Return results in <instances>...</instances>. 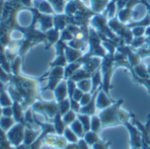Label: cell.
I'll return each instance as SVG.
<instances>
[{"instance_id": "obj_1", "label": "cell", "mask_w": 150, "mask_h": 149, "mask_svg": "<svg viewBox=\"0 0 150 149\" xmlns=\"http://www.w3.org/2000/svg\"><path fill=\"white\" fill-rule=\"evenodd\" d=\"M88 50L84 53L83 56L80 58L77 62L83 64V62L92 56H99V57H104L107 54L106 49L103 46V41L101 40L97 31L93 28H89V36H88Z\"/></svg>"}, {"instance_id": "obj_2", "label": "cell", "mask_w": 150, "mask_h": 149, "mask_svg": "<svg viewBox=\"0 0 150 149\" xmlns=\"http://www.w3.org/2000/svg\"><path fill=\"white\" fill-rule=\"evenodd\" d=\"M114 71V54L107 53L106 56L102 59L101 71L103 76V89L110 98H111L110 90L111 88V78Z\"/></svg>"}, {"instance_id": "obj_3", "label": "cell", "mask_w": 150, "mask_h": 149, "mask_svg": "<svg viewBox=\"0 0 150 149\" xmlns=\"http://www.w3.org/2000/svg\"><path fill=\"white\" fill-rule=\"evenodd\" d=\"M124 101L118 100L117 102H115L111 106L102 109V111L99 113V117L102 121L103 128L108 127V126H113V125H117L120 124V119H119V109L120 106Z\"/></svg>"}, {"instance_id": "obj_4", "label": "cell", "mask_w": 150, "mask_h": 149, "mask_svg": "<svg viewBox=\"0 0 150 149\" xmlns=\"http://www.w3.org/2000/svg\"><path fill=\"white\" fill-rule=\"evenodd\" d=\"M108 25L111 28V30L117 34V36H119L120 38H122L125 41L126 45L131 44V42L133 39V35H132V30H130L128 26H125L122 22L117 21V19L110 20Z\"/></svg>"}, {"instance_id": "obj_5", "label": "cell", "mask_w": 150, "mask_h": 149, "mask_svg": "<svg viewBox=\"0 0 150 149\" xmlns=\"http://www.w3.org/2000/svg\"><path fill=\"white\" fill-rule=\"evenodd\" d=\"M117 51L124 54L126 56L131 66L133 68L134 66L138 65L140 62H141V58L139 57V56L133 50V49L131 46H128L126 44L124 45H120L117 47Z\"/></svg>"}, {"instance_id": "obj_6", "label": "cell", "mask_w": 150, "mask_h": 149, "mask_svg": "<svg viewBox=\"0 0 150 149\" xmlns=\"http://www.w3.org/2000/svg\"><path fill=\"white\" fill-rule=\"evenodd\" d=\"M102 57L99 56H92L89 57L88 59H86L83 64L81 68L84 69L85 71L93 73L94 71H96L97 69H99L101 67V64H102Z\"/></svg>"}, {"instance_id": "obj_7", "label": "cell", "mask_w": 150, "mask_h": 149, "mask_svg": "<svg viewBox=\"0 0 150 149\" xmlns=\"http://www.w3.org/2000/svg\"><path fill=\"white\" fill-rule=\"evenodd\" d=\"M114 102H115L106 95V93L103 91V88L99 91L97 97H96V105L97 109H104L111 106Z\"/></svg>"}, {"instance_id": "obj_8", "label": "cell", "mask_w": 150, "mask_h": 149, "mask_svg": "<svg viewBox=\"0 0 150 149\" xmlns=\"http://www.w3.org/2000/svg\"><path fill=\"white\" fill-rule=\"evenodd\" d=\"M54 95L57 102H59L68 96V89H67V81L65 80H62L57 88L54 90Z\"/></svg>"}, {"instance_id": "obj_9", "label": "cell", "mask_w": 150, "mask_h": 149, "mask_svg": "<svg viewBox=\"0 0 150 149\" xmlns=\"http://www.w3.org/2000/svg\"><path fill=\"white\" fill-rule=\"evenodd\" d=\"M114 67H115V70L118 67H125L129 71L132 69L126 56L118 51H116V53L114 54Z\"/></svg>"}, {"instance_id": "obj_10", "label": "cell", "mask_w": 150, "mask_h": 149, "mask_svg": "<svg viewBox=\"0 0 150 149\" xmlns=\"http://www.w3.org/2000/svg\"><path fill=\"white\" fill-rule=\"evenodd\" d=\"M66 139L64 137H61L60 135L58 136H48L45 138V143L51 145V146H54V147H57L58 149H64L67 143H66Z\"/></svg>"}, {"instance_id": "obj_11", "label": "cell", "mask_w": 150, "mask_h": 149, "mask_svg": "<svg viewBox=\"0 0 150 149\" xmlns=\"http://www.w3.org/2000/svg\"><path fill=\"white\" fill-rule=\"evenodd\" d=\"M64 53H65V56H66V59H67L68 64L77 62L84 55V52L82 50L73 49V48H71L70 46H67L66 47Z\"/></svg>"}, {"instance_id": "obj_12", "label": "cell", "mask_w": 150, "mask_h": 149, "mask_svg": "<svg viewBox=\"0 0 150 149\" xmlns=\"http://www.w3.org/2000/svg\"><path fill=\"white\" fill-rule=\"evenodd\" d=\"M90 80H91V83H92V89L90 91V94L93 95L100 87L103 86V76H102L101 67L92 73V76H91Z\"/></svg>"}, {"instance_id": "obj_13", "label": "cell", "mask_w": 150, "mask_h": 149, "mask_svg": "<svg viewBox=\"0 0 150 149\" xmlns=\"http://www.w3.org/2000/svg\"><path fill=\"white\" fill-rule=\"evenodd\" d=\"M131 74H135L136 76L142 78V79H150L149 77V74L147 72V67L146 65L140 62L138 65L134 66L131 71H130Z\"/></svg>"}, {"instance_id": "obj_14", "label": "cell", "mask_w": 150, "mask_h": 149, "mask_svg": "<svg viewBox=\"0 0 150 149\" xmlns=\"http://www.w3.org/2000/svg\"><path fill=\"white\" fill-rule=\"evenodd\" d=\"M54 127L56 130V133H57L60 136H62L64 134V131L66 128V124H64V122L62 118V115L60 114L59 111L54 117Z\"/></svg>"}, {"instance_id": "obj_15", "label": "cell", "mask_w": 150, "mask_h": 149, "mask_svg": "<svg viewBox=\"0 0 150 149\" xmlns=\"http://www.w3.org/2000/svg\"><path fill=\"white\" fill-rule=\"evenodd\" d=\"M91 76H92V73L85 71L82 68H80L72 74L71 77L70 78V80H71V81H75L77 83V82H79L81 81H83V80L91 79Z\"/></svg>"}, {"instance_id": "obj_16", "label": "cell", "mask_w": 150, "mask_h": 149, "mask_svg": "<svg viewBox=\"0 0 150 149\" xmlns=\"http://www.w3.org/2000/svg\"><path fill=\"white\" fill-rule=\"evenodd\" d=\"M82 64L79 62H74V63H70L67 64L66 67H64V80L67 81L69 80L72 74L76 71L78 69L81 68Z\"/></svg>"}, {"instance_id": "obj_17", "label": "cell", "mask_w": 150, "mask_h": 149, "mask_svg": "<svg viewBox=\"0 0 150 149\" xmlns=\"http://www.w3.org/2000/svg\"><path fill=\"white\" fill-rule=\"evenodd\" d=\"M70 128L72 130V131L76 134L79 138H82L85 135V131L84 128L81 124V123L80 122L79 119H76L75 121H73L71 124H70Z\"/></svg>"}, {"instance_id": "obj_18", "label": "cell", "mask_w": 150, "mask_h": 149, "mask_svg": "<svg viewBox=\"0 0 150 149\" xmlns=\"http://www.w3.org/2000/svg\"><path fill=\"white\" fill-rule=\"evenodd\" d=\"M77 117L80 120V122L81 123V124H82V126L84 128L85 133L91 130V118L89 117V116L86 115V114L78 113Z\"/></svg>"}, {"instance_id": "obj_19", "label": "cell", "mask_w": 150, "mask_h": 149, "mask_svg": "<svg viewBox=\"0 0 150 149\" xmlns=\"http://www.w3.org/2000/svg\"><path fill=\"white\" fill-rule=\"evenodd\" d=\"M68 64L66 56H65V53H62L59 55H57V57L55 58V60L50 64V67H56V66H62V67H66Z\"/></svg>"}, {"instance_id": "obj_20", "label": "cell", "mask_w": 150, "mask_h": 149, "mask_svg": "<svg viewBox=\"0 0 150 149\" xmlns=\"http://www.w3.org/2000/svg\"><path fill=\"white\" fill-rule=\"evenodd\" d=\"M59 30L57 29H50L46 33V39L50 42V46L52 44H55L59 39H60V35L58 33Z\"/></svg>"}, {"instance_id": "obj_21", "label": "cell", "mask_w": 150, "mask_h": 149, "mask_svg": "<svg viewBox=\"0 0 150 149\" xmlns=\"http://www.w3.org/2000/svg\"><path fill=\"white\" fill-rule=\"evenodd\" d=\"M83 138L85 139V141L87 142V144L88 145H91V146L94 144H96V142H98L100 140L97 133L96 132H94L93 131H89L86 132L85 135H84V137H83Z\"/></svg>"}, {"instance_id": "obj_22", "label": "cell", "mask_w": 150, "mask_h": 149, "mask_svg": "<svg viewBox=\"0 0 150 149\" xmlns=\"http://www.w3.org/2000/svg\"><path fill=\"white\" fill-rule=\"evenodd\" d=\"M64 149H89L88 145L85 141L84 138H81L77 143H71L67 144Z\"/></svg>"}, {"instance_id": "obj_23", "label": "cell", "mask_w": 150, "mask_h": 149, "mask_svg": "<svg viewBox=\"0 0 150 149\" xmlns=\"http://www.w3.org/2000/svg\"><path fill=\"white\" fill-rule=\"evenodd\" d=\"M64 137L70 143H77L80 140L79 137L72 131V130L70 127H66L65 128V130L64 131Z\"/></svg>"}, {"instance_id": "obj_24", "label": "cell", "mask_w": 150, "mask_h": 149, "mask_svg": "<svg viewBox=\"0 0 150 149\" xmlns=\"http://www.w3.org/2000/svg\"><path fill=\"white\" fill-rule=\"evenodd\" d=\"M102 127H103V124H102V121H101L99 116L93 115L91 117V131L98 133L101 131Z\"/></svg>"}, {"instance_id": "obj_25", "label": "cell", "mask_w": 150, "mask_h": 149, "mask_svg": "<svg viewBox=\"0 0 150 149\" xmlns=\"http://www.w3.org/2000/svg\"><path fill=\"white\" fill-rule=\"evenodd\" d=\"M77 88H80L84 93H90V91L92 89L91 80L88 79V80H83V81L77 82Z\"/></svg>"}, {"instance_id": "obj_26", "label": "cell", "mask_w": 150, "mask_h": 149, "mask_svg": "<svg viewBox=\"0 0 150 149\" xmlns=\"http://www.w3.org/2000/svg\"><path fill=\"white\" fill-rule=\"evenodd\" d=\"M108 0H92V10L95 13H99L107 6Z\"/></svg>"}, {"instance_id": "obj_27", "label": "cell", "mask_w": 150, "mask_h": 149, "mask_svg": "<svg viewBox=\"0 0 150 149\" xmlns=\"http://www.w3.org/2000/svg\"><path fill=\"white\" fill-rule=\"evenodd\" d=\"M58 103V109L59 112L62 116H64L65 113H67L70 109H71V102H70V99L69 97L57 102Z\"/></svg>"}, {"instance_id": "obj_28", "label": "cell", "mask_w": 150, "mask_h": 149, "mask_svg": "<svg viewBox=\"0 0 150 149\" xmlns=\"http://www.w3.org/2000/svg\"><path fill=\"white\" fill-rule=\"evenodd\" d=\"M76 117H77L76 113H75L73 110L70 109L67 113H65L63 116V120L66 125H70L73 121L76 120Z\"/></svg>"}, {"instance_id": "obj_29", "label": "cell", "mask_w": 150, "mask_h": 149, "mask_svg": "<svg viewBox=\"0 0 150 149\" xmlns=\"http://www.w3.org/2000/svg\"><path fill=\"white\" fill-rule=\"evenodd\" d=\"M145 43H146V37H144V36L133 37L130 46L132 49H139V48H141L142 46H144Z\"/></svg>"}, {"instance_id": "obj_30", "label": "cell", "mask_w": 150, "mask_h": 149, "mask_svg": "<svg viewBox=\"0 0 150 149\" xmlns=\"http://www.w3.org/2000/svg\"><path fill=\"white\" fill-rule=\"evenodd\" d=\"M131 75L134 81H136L137 83H139L140 85H143L147 89L148 93L150 94V79H142V78L136 76L135 74H131Z\"/></svg>"}, {"instance_id": "obj_31", "label": "cell", "mask_w": 150, "mask_h": 149, "mask_svg": "<svg viewBox=\"0 0 150 149\" xmlns=\"http://www.w3.org/2000/svg\"><path fill=\"white\" fill-rule=\"evenodd\" d=\"M133 50L139 56V57L141 59L145 58L146 56H150V47H147L146 45H144L139 49H133Z\"/></svg>"}, {"instance_id": "obj_32", "label": "cell", "mask_w": 150, "mask_h": 149, "mask_svg": "<svg viewBox=\"0 0 150 149\" xmlns=\"http://www.w3.org/2000/svg\"><path fill=\"white\" fill-rule=\"evenodd\" d=\"M67 89H68V97L69 98H71L72 97V95L75 91V89L77 88V83L71 81V80H67Z\"/></svg>"}, {"instance_id": "obj_33", "label": "cell", "mask_w": 150, "mask_h": 149, "mask_svg": "<svg viewBox=\"0 0 150 149\" xmlns=\"http://www.w3.org/2000/svg\"><path fill=\"white\" fill-rule=\"evenodd\" d=\"M72 39H73V35L67 28H64V30H62L61 35H60V40L64 41V42H70Z\"/></svg>"}, {"instance_id": "obj_34", "label": "cell", "mask_w": 150, "mask_h": 149, "mask_svg": "<svg viewBox=\"0 0 150 149\" xmlns=\"http://www.w3.org/2000/svg\"><path fill=\"white\" fill-rule=\"evenodd\" d=\"M38 132L33 131H26V137H25V142L26 144H31V142H33L35 140V138H36Z\"/></svg>"}, {"instance_id": "obj_35", "label": "cell", "mask_w": 150, "mask_h": 149, "mask_svg": "<svg viewBox=\"0 0 150 149\" xmlns=\"http://www.w3.org/2000/svg\"><path fill=\"white\" fill-rule=\"evenodd\" d=\"M50 2H51V4L54 6L55 10L58 13L62 12L64 6V3L63 0H50Z\"/></svg>"}, {"instance_id": "obj_36", "label": "cell", "mask_w": 150, "mask_h": 149, "mask_svg": "<svg viewBox=\"0 0 150 149\" xmlns=\"http://www.w3.org/2000/svg\"><path fill=\"white\" fill-rule=\"evenodd\" d=\"M70 99V102H71V109L73 110L75 113H79L81 108V105L80 103V102L75 101L73 98H69Z\"/></svg>"}, {"instance_id": "obj_37", "label": "cell", "mask_w": 150, "mask_h": 149, "mask_svg": "<svg viewBox=\"0 0 150 149\" xmlns=\"http://www.w3.org/2000/svg\"><path fill=\"white\" fill-rule=\"evenodd\" d=\"M145 31L146 30L144 27H135L132 28V33L133 37H140V36H143V35L145 34Z\"/></svg>"}, {"instance_id": "obj_38", "label": "cell", "mask_w": 150, "mask_h": 149, "mask_svg": "<svg viewBox=\"0 0 150 149\" xmlns=\"http://www.w3.org/2000/svg\"><path fill=\"white\" fill-rule=\"evenodd\" d=\"M91 99H92V95L90 93H84L83 96L81 97V99L80 101V103H81V107L87 105L91 101Z\"/></svg>"}, {"instance_id": "obj_39", "label": "cell", "mask_w": 150, "mask_h": 149, "mask_svg": "<svg viewBox=\"0 0 150 149\" xmlns=\"http://www.w3.org/2000/svg\"><path fill=\"white\" fill-rule=\"evenodd\" d=\"M109 145H110V142L108 144H106V143L103 142L100 139L98 142H96V144H94L92 145V147H93V149H108V146Z\"/></svg>"}, {"instance_id": "obj_40", "label": "cell", "mask_w": 150, "mask_h": 149, "mask_svg": "<svg viewBox=\"0 0 150 149\" xmlns=\"http://www.w3.org/2000/svg\"><path fill=\"white\" fill-rule=\"evenodd\" d=\"M83 95H84V92L83 91H81L80 88H76L75 89V91H74V93H73V95H72V97L71 98H73L75 101H77V102H80L81 101V97L83 96Z\"/></svg>"}, {"instance_id": "obj_41", "label": "cell", "mask_w": 150, "mask_h": 149, "mask_svg": "<svg viewBox=\"0 0 150 149\" xmlns=\"http://www.w3.org/2000/svg\"><path fill=\"white\" fill-rule=\"evenodd\" d=\"M146 46L147 47H150V36H146V43H145Z\"/></svg>"}, {"instance_id": "obj_42", "label": "cell", "mask_w": 150, "mask_h": 149, "mask_svg": "<svg viewBox=\"0 0 150 149\" xmlns=\"http://www.w3.org/2000/svg\"><path fill=\"white\" fill-rule=\"evenodd\" d=\"M145 35H146V36H150V26H149V27H147V28L146 29V31H145Z\"/></svg>"}, {"instance_id": "obj_43", "label": "cell", "mask_w": 150, "mask_h": 149, "mask_svg": "<svg viewBox=\"0 0 150 149\" xmlns=\"http://www.w3.org/2000/svg\"><path fill=\"white\" fill-rule=\"evenodd\" d=\"M146 67H147V72H148V74H149V77H150V64L146 65Z\"/></svg>"}]
</instances>
